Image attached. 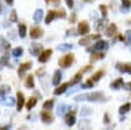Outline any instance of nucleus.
<instances>
[{"mask_svg":"<svg viewBox=\"0 0 131 130\" xmlns=\"http://www.w3.org/2000/svg\"><path fill=\"white\" fill-rule=\"evenodd\" d=\"M73 62V54H66L59 59V66L62 67H70Z\"/></svg>","mask_w":131,"mask_h":130,"instance_id":"obj_1","label":"nucleus"},{"mask_svg":"<svg viewBox=\"0 0 131 130\" xmlns=\"http://www.w3.org/2000/svg\"><path fill=\"white\" fill-rule=\"evenodd\" d=\"M80 99H88V100H92V101H101L104 100V93L101 92H93V93H90V95H87V96H80L78 97V100H80Z\"/></svg>","mask_w":131,"mask_h":130,"instance_id":"obj_2","label":"nucleus"},{"mask_svg":"<svg viewBox=\"0 0 131 130\" xmlns=\"http://www.w3.org/2000/svg\"><path fill=\"white\" fill-rule=\"evenodd\" d=\"M51 54H52V50L51 49H46V50H43L40 55H38V60H40L41 63H45V62H47V60L50 59V57H51Z\"/></svg>","mask_w":131,"mask_h":130,"instance_id":"obj_3","label":"nucleus"},{"mask_svg":"<svg viewBox=\"0 0 131 130\" xmlns=\"http://www.w3.org/2000/svg\"><path fill=\"white\" fill-rule=\"evenodd\" d=\"M78 32H79V34H81V36L88 34V33H89V24H88L87 21H81V22H79Z\"/></svg>","mask_w":131,"mask_h":130,"instance_id":"obj_4","label":"nucleus"},{"mask_svg":"<svg viewBox=\"0 0 131 130\" xmlns=\"http://www.w3.org/2000/svg\"><path fill=\"white\" fill-rule=\"evenodd\" d=\"M42 34H43V30L40 26H33L30 29V37H32L33 40H37V38L42 37Z\"/></svg>","mask_w":131,"mask_h":130,"instance_id":"obj_5","label":"nucleus"},{"mask_svg":"<svg viewBox=\"0 0 131 130\" xmlns=\"http://www.w3.org/2000/svg\"><path fill=\"white\" fill-rule=\"evenodd\" d=\"M41 118L45 124H50V122H52V114H51V112H49V109H45L41 113Z\"/></svg>","mask_w":131,"mask_h":130,"instance_id":"obj_6","label":"nucleus"},{"mask_svg":"<svg viewBox=\"0 0 131 130\" xmlns=\"http://www.w3.org/2000/svg\"><path fill=\"white\" fill-rule=\"evenodd\" d=\"M76 122V118H75V112H68L66 114V124L68 126H73Z\"/></svg>","mask_w":131,"mask_h":130,"instance_id":"obj_7","label":"nucleus"},{"mask_svg":"<svg viewBox=\"0 0 131 130\" xmlns=\"http://www.w3.org/2000/svg\"><path fill=\"white\" fill-rule=\"evenodd\" d=\"M30 67H32V62H25V63H22V64L18 67V75L22 78V75H24Z\"/></svg>","mask_w":131,"mask_h":130,"instance_id":"obj_8","label":"nucleus"},{"mask_svg":"<svg viewBox=\"0 0 131 130\" xmlns=\"http://www.w3.org/2000/svg\"><path fill=\"white\" fill-rule=\"evenodd\" d=\"M25 103V97L22 92H17V110H21Z\"/></svg>","mask_w":131,"mask_h":130,"instance_id":"obj_9","label":"nucleus"},{"mask_svg":"<svg viewBox=\"0 0 131 130\" xmlns=\"http://www.w3.org/2000/svg\"><path fill=\"white\" fill-rule=\"evenodd\" d=\"M117 68L122 72H128L131 74V63H127V64H122V63H118L117 64Z\"/></svg>","mask_w":131,"mask_h":130,"instance_id":"obj_10","label":"nucleus"},{"mask_svg":"<svg viewBox=\"0 0 131 130\" xmlns=\"http://www.w3.org/2000/svg\"><path fill=\"white\" fill-rule=\"evenodd\" d=\"M55 17H57V11H49L47 16H46V19H45V22H46V24H50Z\"/></svg>","mask_w":131,"mask_h":130,"instance_id":"obj_11","label":"nucleus"},{"mask_svg":"<svg viewBox=\"0 0 131 130\" xmlns=\"http://www.w3.org/2000/svg\"><path fill=\"white\" fill-rule=\"evenodd\" d=\"M83 71H79L78 74L75 75V78L72 79V80H70V83H68V86H73V84H76V83H79L80 80H81V78H83Z\"/></svg>","mask_w":131,"mask_h":130,"instance_id":"obj_12","label":"nucleus"},{"mask_svg":"<svg viewBox=\"0 0 131 130\" xmlns=\"http://www.w3.org/2000/svg\"><path fill=\"white\" fill-rule=\"evenodd\" d=\"M35 104H37V97H29V100L26 101V109L30 110L35 106Z\"/></svg>","mask_w":131,"mask_h":130,"instance_id":"obj_13","label":"nucleus"},{"mask_svg":"<svg viewBox=\"0 0 131 130\" xmlns=\"http://www.w3.org/2000/svg\"><path fill=\"white\" fill-rule=\"evenodd\" d=\"M115 33H117V25H115V24H110L109 28L106 29V36L111 37V36L115 34Z\"/></svg>","mask_w":131,"mask_h":130,"instance_id":"obj_14","label":"nucleus"},{"mask_svg":"<svg viewBox=\"0 0 131 130\" xmlns=\"http://www.w3.org/2000/svg\"><path fill=\"white\" fill-rule=\"evenodd\" d=\"M106 47H107V42L106 41H98L93 46V50H102V49H106Z\"/></svg>","mask_w":131,"mask_h":130,"instance_id":"obj_15","label":"nucleus"},{"mask_svg":"<svg viewBox=\"0 0 131 130\" xmlns=\"http://www.w3.org/2000/svg\"><path fill=\"white\" fill-rule=\"evenodd\" d=\"M25 84H26L28 88H34V78H33V75H28L26 76Z\"/></svg>","mask_w":131,"mask_h":130,"instance_id":"obj_16","label":"nucleus"},{"mask_svg":"<svg viewBox=\"0 0 131 130\" xmlns=\"http://www.w3.org/2000/svg\"><path fill=\"white\" fill-rule=\"evenodd\" d=\"M105 55H104V53H93V54L90 55V62H95V60H98V59H102Z\"/></svg>","mask_w":131,"mask_h":130,"instance_id":"obj_17","label":"nucleus"},{"mask_svg":"<svg viewBox=\"0 0 131 130\" xmlns=\"http://www.w3.org/2000/svg\"><path fill=\"white\" fill-rule=\"evenodd\" d=\"M67 87H68V84H60V86L54 91V93H55V95H62L67 89Z\"/></svg>","mask_w":131,"mask_h":130,"instance_id":"obj_18","label":"nucleus"},{"mask_svg":"<svg viewBox=\"0 0 131 130\" xmlns=\"http://www.w3.org/2000/svg\"><path fill=\"white\" fill-rule=\"evenodd\" d=\"M60 78H62V74L60 71H55V74H54V78H52V84H55V86H58L59 82H60Z\"/></svg>","mask_w":131,"mask_h":130,"instance_id":"obj_19","label":"nucleus"},{"mask_svg":"<svg viewBox=\"0 0 131 130\" xmlns=\"http://www.w3.org/2000/svg\"><path fill=\"white\" fill-rule=\"evenodd\" d=\"M102 75H104V71H102V70H98L96 74H93V75H92V78H90V79H92V80H93V82L96 83L97 80H100V79H101V76H102Z\"/></svg>","mask_w":131,"mask_h":130,"instance_id":"obj_20","label":"nucleus"},{"mask_svg":"<svg viewBox=\"0 0 131 130\" xmlns=\"http://www.w3.org/2000/svg\"><path fill=\"white\" fill-rule=\"evenodd\" d=\"M18 30H20V37L24 38L26 36V25L25 24H18Z\"/></svg>","mask_w":131,"mask_h":130,"instance_id":"obj_21","label":"nucleus"},{"mask_svg":"<svg viewBox=\"0 0 131 130\" xmlns=\"http://www.w3.org/2000/svg\"><path fill=\"white\" fill-rule=\"evenodd\" d=\"M130 109H131V104H130V103H127V104L122 105L121 108H119V113H121V114H125V113H127Z\"/></svg>","mask_w":131,"mask_h":130,"instance_id":"obj_22","label":"nucleus"},{"mask_svg":"<svg viewBox=\"0 0 131 130\" xmlns=\"http://www.w3.org/2000/svg\"><path fill=\"white\" fill-rule=\"evenodd\" d=\"M123 86V79L122 78H119V79H117V80H115V82H113L111 83V87L113 88H115V89H118L119 87H122Z\"/></svg>","mask_w":131,"mask_h":130,"instance_id":"obj_23","label":"nucleus"},{"mask_svg":"<svg viewBox=\"0 0 131 130\" xmlns=\"http://www.w3.org/2000/svg\"><path fill=\"white\" fill-rule=\"evenodd\" d=\"M41 49H42V46H41V45H37V43H33V49H32V51L34 53L35 55H40V54H38V50H41Z\"/></svg>","mask_w":131,"mask_h":130,"instance_id":"obj_24","label":"nucleus"},{"mask_svg":"<svg viewBox=\"0 0 131 130\" xmlns=\"http://www.w3.org/2000/svg\"><path fill=\"white\" fill-rule=\"evenodd\" d=\"M90 40H92L90 37H85V38H81V40L79 41V45H88V43L90 42Z\"/></svg>","mask_w":131,"mask_h":130,"instance_id":"obj_25","label":"nucleus"},{"mask_svg":"<svg viewBox=\"0 0 131 130\" xmlns=\"http://www.w3.org/2000/svg\"><path fill=\"white\" fill-rule=\"evenodd\" d=\"M8 62H9V57L8 55H3V58L0 59V64H2V66H5Z\"/></svg>","mask_w":131,"mask_h":130,"instance_id":"obj_26","label":"nucleus"},{"mask_svg":"<svg viewBox=\"0 0 131 130\" xmlns=\"http://www.w3.org/2000/svg\"><path fill=\"white\" fill-rule=\"evenodd\" d=\"M52 104H54V101H52V100H47V101H46V103L43 104V108H45V109H50L51 106H52Z\"/></svg>","mask_w":131,"mask_h":130,"instance_id":"obj_27","label":"nucleus"},{"mask_svg":"<svg viewBox=\"0 0 131 130\" xmlns=\"http://www.w3.org/2000/svg\"><path fill=\"white\" fill-rule=\"evenodd\" d=\"M93 84H95V82L92 80V79H88L87 80V83L84 84V88H90V87H93Z\"/></svg>","mask_w":131,"mask_h":130,"instance_id":"obj_28","label":"nucleus"},{"mask_svg":"<svg viewBox=\"0 0 131 130\" xmlns=\"http://www.w3.org/2000/svg\"><path fill=\"white\" fill-rule=\"evenodd\" d=\"M57 17L64 19V17H66V12H64V9H59V11H57Z\"/></svg>","mask_w":131,"mask_h":130,"instance_id":"obj_29","label":"nucleus"},{"mask_svg":"<svg viewBox=\"0 0 131 130\" xmlns=\"http://www.w3.org/2000/svg\"><path fill=\"white\" fill-rule=\"evenodd\" d=\"M21 54H22V49H21V47H17V49H14V50H13V55L20 57Z\"/></svg>","mask_w":131,"mask_h":130,"instance_id":"obj_30","label":"nucleus"},{"mask_svg":"<svg viewBox=\"0 0 131 130\" xmlns=\"http://www.w3.org/2000/svg\"><path fill=\"white\" fill-rule=\"evenodd\" d=\"M47 4H52V5H58L60 3V0H46Z\"/></svg>","mask_w":131,"mask_h":130,"instance_id":"obj_31","label":"nucleus"},{"mask_svg":"<svg viewBox=\"0 0 131 130\" xmlns=\"http://www.w3.org/2000/svg\"><path fill=\"white\" fill-rule=\"evenodd\" d=\"M125 40H126L127 43H131V30H128V32L126 33V38H125Z\"/></svg>","mask_w":131,"mask_h":130,"instance_id":"obj_32","label":"nucleus"},{"mask_svg":"<svg viewBox=\"0 0 131 130\" xmlns=\"http://www.w3.org/2000/svg\"><path fill=\"white\" fill-rule=\"evenodd\" d=\"M122 4H123V7L128 8V7L131 5V0H122Z\"/></svg>","mask_w":131,"mask_h":130,"instance_id":"obj_33","label":"nucleus"},{"mask_svg":"<svg viewBox=\"0 0 131 130\" xmlns=\"http://www.w3.org/2000/svg\"><path fill=\"white\" fill-rule=\"evenodd\" d=\"M100 11H101V12H102V14L105 16V14H106V12H107V8H106L105 5H100Z\"/></svg>","mask_w":131,"mask_h":130,"instance_id":"obj_34","label":"nucleus"},{"mask_svg":"<svg viewBox=\"0 0 131 130\" xmlns=\"http://www.w3.org/2000/svg\"><path fill=\"white\" fill-rule=\"evenodd\" d=\"M66 3H67V5L70 7V8H72V7H73V0H66Z\"/></svg>","mask_w":131,"mask_h":130,"instance_id":"obj_35","label":"nucleus"},{"mask_svg":"<svg viewBox=\"0 0 131 130\" xmlns=\"http://www.w3.org/2000/svg\"><path fill=\"white\" fill-rule=\"evenodd\" d=\"M11 20L12 21H16V12L12 11V14H11Z\"/></svg>","mask_w":131,"mask_h":130,"instance_id":"obj_36","label":"nucleus"},{"mask_svg":"<svg viewBox=\"0 0 131 130\" xmlns=\"http://www.w3.org/2000/svg\"><path fill=\"white\" fill-rule=\"evenodd\" d=\"M38 20H41V11L37 12V14H35V21H38Z\"/></svg>","mask_w":131,"mask_h":130,"instance_id":"obj_37","label":"nucleus"},{"mask_svg":"<svg viewBox=\"0 0 131 130\" xmlns=\"http://www.w3.org/2000/svg\"><path fill=\"white\" fill-rule=\"evenodd\" d=\"M105 122H106V124H107V122H109V114H105Z\"/></svg>","mask_w":131,"mask_h":130,"instance_id":"obj_38","label":"nucleus"},{"mask_svg":"<svg viewBox=\"0 0 131 130\" xmlns=\"http://www.w3.org/2000/svg\"><path fill=\"white\" fill-rule=\"evenodd\" d=\"M75 20H76V14H72V17L70 19V21H71V22H73Z\"/></svg>","mask_w":131,"mask_h":130,"instance_id":"obj_39","label":"nucleus"},{"mask_svg":"<svg viewBox=\"0 0 131 130\" xmlns=\"http://www.w3.org/2000/svg\"><path fill=\"white\" fill-rule=\"evenodd\" d=\"M126 88H128V89H131V82H130V83L127 84V87H126Z\"/></svg>","mask_w":131,"mask_h":130,"instance_id":"obj_40","label":"nucleus"},{"mask_svg":"<svg viewBox=\"0 0 131 130\" xmlns=\"http://www.w3.org/2000/svg\"><path fill=\"white\" fill-rule=\"evenodd\" d=\"M7 3H8V4H13V0H7Z\"/></svg>","mask_w":131,"mask_h":130,"instance_id":"obj_41","label":"nucleus"},{"mask_svg":"<svg viewBox=\"0 0 131 130\" xmlns=\"http://www.w3.org/2000/svg\"><path fill=\"white\" fill-rule=\"evenodd\" d=\"M0 9H2V7H0Z\"/></svg>","mask_w":131,"mask_h":130,"instance_id":"obj_42","label":"nucleus"}]
</instances>
